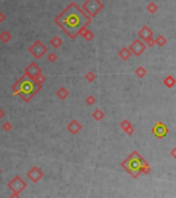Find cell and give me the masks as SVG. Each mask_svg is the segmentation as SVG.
Instances as JSON below:
<instances>
[{"mask_svg":"<svg viewBox=\"0 0 176 198\" xmlns=\"http://www.w3.org/2000/svg\"><path fill=\"white\" fill-rule=\"evenodd\" d=\"M135 74H136L138 77H145V74H146V69L144 68V67H142V66H139L138 68L135 70Z\"/></svg>","mask_w":176,"mask_h":198,"instance_id":"cell-20","label":"cell"},{"mask_svg":"<svg viewBox=\"0 0 176 198\" xmlns=\"http://www.w3.org/2000/svg\"><path fill=\"white\" fill-rule=\"evenodd\" d=\"M7 187L12 191V197H19L20 193L23 192L27 187V184L20 176H15L12 181L7 184Z\"/></svg>","mask_w":176,"mask_h":198,"instance_id":"cell-4","label":"cell"},{"mask_svg":"<svg viewBox=\"0 0 176 198\" xmlns=\"http://www.w3.org/2000/svg\"><path fill=\"white\" fill-rule=\"evenodd\" d=\"M103 6L104 5L99 0H87L82 4V10L90 17H95L103 9Z\"/></svg>","mask_w":176,"mask_h":198,"instance_id":"cell-5","label":"cell"},{"mask_svg":"<svg viewBox=\"0 0 176 198\" xmlns=\"http://www.w3.org/2000/svg\"><path fill=\"white\" fill-rule=\"evenodd\" d=\"M93 118H94L96 121H101V120L104 118V113H103L100 108H97L94 113H93Z\"/></svg>","mask_w":176,"mask_h":198,"instance_id":"cell-19","label":"cell"},{"mask_svg":"<svg viewBox=\"0 0 176 198\" xmlns=\"http://www.w3.org/2000/svg\"><path fill=\"white\" fill-rule=\"evenodd\" d=\"M145 43H146L149 46H152L154 45V43H156V39H154L152 37H151V38H148V39H147Z\"/></svg>","mask_w":176,"mask_h":198,"instance_id":"cell-30","label":"cell"},{"mask_svg":"<svg viewBox=\"0 0 176 198\" xmlns=\"http://www.w3.org/2000/svg\"><path fill=\"white\" fill-rule=\"evenodd\" d=\"M42 86L37 84L33 79L24 74L12 85V94L19 95L25 102H29L34 96L41 90Z\"/></svg>","mask_w":176,"mask_h":198,"instance_id":"cell-2","label":"cell"},{"mask_svg":"<svg viewBox=\"0 0 176 198\" xmlns=\"http://www.w3.org/2000/svg\"><path fill=\"white\" fill-rule=\"evenodd\" d=\"M131 55H132V52L130 51V49H128V48H123L120 52H118V56H120L123 60L129 59Z\"/></svg>","mask_w":176,"mask_h":198,"instance_id":"cell-13","label":"cell"},{"mask_svg":"<svg viewBox=\"0 0 176 198\" xmlns=\"http://www.w3.org/2000/svg\"><path fill=\"white\" fill-rule=\"evenodd\" d=\"M86 102L89 104V105H93V104L96 102V99H95V97L93 95H89L86 98Z\"/></svg>","mask_w":176,"mask_h":198,"instance_id":"cell-25","label":"cell"},{"mask_svg":"<svg viewBox=\"0 0 176 198\" xmlns=\"http://www.w3.org/2000/svg\"><path fill=\"white\" fill-rule=\"evenodd\" d=\"M41 71H42V69H41L40 67L35 63V62H32V63H30L27 67H26L25 74H27L29 77L34 80V77L37 74L41 73Z\"/></svg>","mask_w":176,"mask_h":198,"instance_id":"cell-10","label":"cell"},{"mask_svg":"<svg viewBox=\"0 0 176 198\" xmlns=\"http://www.w3.org/2000/svg\"><path fill=\"white\" fill-rule=\"evenodd\" d=\"M164 84L167 88H169V89H170V88H172L173 86L176 84V80L172 77V75H168L167 77H165Z\"/></svg>","mask_w":176,"mask_h":198,"instance_id":"cell-17","label":"cell"},{"mask_svg":"<svg viewBox=\"0 0 176 198\" xmlns=\"http://www.w3.org/2000/svg\"><path fill=\"white\" fill-rule=\"evenodd\" d=\"M124 131H125L126 133L129 135V136H131V135L134 133V131H135V129H134V127L131 125V126H129L128 128H127L126 130H124Z\"/></svg>","mask_w":176,"mask_h":198,"instance_id":"cell-29","label":"cell"},{"mask_svg":"<svg viewBox=\"0 0 176 198\" xmlns=\"http://www.w3.org/2000/svg\"><path fill=\"white\" fill-rule=\"evenodd\" d=\"M95 79H96V74H95L93 71H89V72H88V73L86 74V80H87L89 83L94 82Z\"/></svg>","mask_w":176,"mask_h":198,"instance_id":"cell-24","label":"cell"},{"mask_svg":"<svg viewBox=\"0 0 176 198\" xmlns=\"http://www.w3.org/2000/svg\"><path fill=\"white\" fill-rule=\"evenodd\" d=\"M1 172H2V170H1V168H0V173H1Z\"/></svg>","mask_w":176,"mask_h":198,"instance_id":"cell-34","label":"cell"},{"mask_svg":"<svg viewBox=\"0 0 176 198\" xmlns=\"http://www.w3.org/2000/svg\"><path fill=\"white\" fill-rule=\"evenodd\" d=\"M170 154H171V156H172L173 158L176 159V148H173V150L171 151V153H170Z\"/></svg>","mask_w":176,"mask_h":198,"instance_id":"cell-31","label":"cell"},{"mask_svg":"<svg viewBox=\"0 0 176 198\" xmlns=\"http://www.w3.org/2000/svg\"><path fill=\"white\" fill-rule=\"evenodd\" d=\"M152 35H154V32H152V31L149 29L147 26H143V27H142V29L138 32L139 38H140L141 40H143V41H146L148 38L152 37Z\"/></svg>","mask_w":176,"mask_h":198,"instance_id":"cell-12","label":"cell"},{"mask_svg":"<svg viewBox=\"0 0 176 198\" xmlns=\"http://www.w3.org/2000/svg\"><path fill=\"white\" fill-rule=\"evenodd\" d=\"M151 131L154 136L158 137V138H164L167 135L168 132H169V129H168V127L164 123L158 122V123L152 127Z\"/></svg>","mask_w":176,"mask_h":198,"instance_id":"cell-7","label":"cell"},{"mask_svg":"<svg viewBox=\"0 0 176 198\" xmlns=\"http://www.w3.org/2000/svg\"><path fill=\"white\" fill-rule=\"evenodd\" d=\"M131 125L132 124L130 123V121H128V120H124V121L121 123V129H123V130H126L129 126H131Z\"/></svg>","mask_w":176,"mask_h":198,"instance_id":"cell-27","label":"cell"},{"mask_svg":"<svg viewBox=\"0 0 176 198\" xmlns=\"http://www.w3.org/2000/svg\"><path fill=\"white\" fill-rule=\"evenodd\" d=\"M2 128H3L5 132H9L10 130L12 129V125L10 124L9 122H5V123L3 124V126H2Z\"/></svg>","mask_w":176,"mask_h":198,"instance_id":"cell-26","label":"cell"},{"mask_svg":"<svg viewBox=\"0 0 176 198\" xmlns=\"http://www.w3.org/2000/svg\"><path fill=\"white\" fill-rule=\"evenodd\" d=\"M4 20H5V15H4V14H2V12H0V23H2Z\"/></svg>","mask_w":176,"mask_h":198,"instance_id":"cell-32","label":"cell"},{"mask_svg":"<svg viewBox=\"0 0 176 198\" xmlns=\"http://www.w3.org/2000/svg\"><path fill=\"white\" fill-rule=\"evenodd\" d=\"M62 43H63V40H62V38L59 37V36H55V37H53L51 39V45L55 49H59L62 46Z\"/></svg>","mask_w":176,"mask_h":198,"instance_id":"cell-18","label":"cell"},{"mask_svg":"<svg viewBox=\"0 0 176 198\" xmlns=\"http://www.w3.org/2000/svg\"><path fill=\"white\" fill-rule=\"evenodd\" d=\"M3 117H4V111H2L1 108H0V119H1V118H3Z\"/></svg>","mask_w":176,"mask_h":198,"instance_id":"cell-33","label":"cell"},{"mask_svg":"<svg viewBox=\"0 0 176 198\" xmlns=\"http://www.w3.org/2000/svg\"><path fill=\"white\" fill-rule=\"evenodd\" d=\"M81 35L82 37H84L86 40H88V41L92 40L93 38H94V33H93L92 31H90L89 29H87V28H85V29L81 31Z\"/></svg>","mask_w":176,"mask_h":198,"instance_id":"cell-16","label":"cell"},{"mask_svg":"<svg viewBox=\"0 0 176 198\" xmlns=\"http://www.w3.org/2000/svg\"><path fill=\"white\" fill-rule=\"evenodd\" d=\"M166 43H167V39L163 35H159L156 39V43L159 46H164L165 45H166Z\"/></svg>","mask_w":176,"mask_h":198,"instance_id":"cell-22","label":"cell"},{"mask_svg":"<svg viewBox=\"0 0 176 198\" xmlns=\"http://www.w3.org/2000/svg\"><path fill=\"white\" fill-rule=\"evenodd\" d=\"M121 165L134 179L138 178L140 174H147L151 171V167L147 162L136 151L125 159Z\"/></svg>","mask_w":176,"mask_h":198,"instance_id":"cell-3","label":"cell"},{"mask_svg":"<svg viewBox=\"0 0 176 198\" xmlns=\"http://www.w3.org/2000/svg\"><path fill=\"white\" fill-rule=\"evenodd\" d=\"M130 51L132 52V54H134L135 56H140V55L145 51L146 46L142 43L141 39H136L135 41L132 43V45L129 46Z\"/></svg>","mask_w":176,"mask_h":198,"instance_id":"cell-8","label":"cell"},{"mask_svg":"<svg viewBox=\"0 0 176 198\" xmlns=\"http://www.w3.org/2000/svg\"><path fill=\"white\" fill-rule=\"evenodd\" d=\"M29 52L36 59H40L41 57H43V55L48 52V49H46V46L43 45L40 40H36L29 48Z\"/></svg>","mask_w":176,"mask_h":198,"instance_id":"cell-6","label":"cell"},{"mask_svg":"<svg viewBox=\"0 0 176 198\" xmlns=\"http://www.w3.org/2000/svg\"><path fill=\"white\" fill-rule=\"evenodd\" d=\"M81 128H82L81 124L79 122H77L76 120H72L70 123L67 125V129L72 134H77L81 130Z\"/></svg>","mask_w":176,"mask_h":198,"instance_id":"cell-11","label":"cell"},{"mask_svg":"<svg viewBox=\"0 0 176 198\" xmlns=\"http://www.w3.org/2000/svg\"><path fill=\"white\" fill-rule=\"evenodd\" d=\"M12 34L8 32V31H2L1 33H0V40L2 41V43H9L10 40H12Z\"/></svg>","mask_w":176,"mask_h":198,"instance_id":"cell-15","label":"cell"},{"mask_svg":"<svg viewBox=\"0 0 176 198\" xmlns=\"http://www.w3.org/2000/svg\"><path fill=\"white\" fill-rule=\"evenodd\" d=\"M55 23L69 37L75 38L91 23V17L76 3L71 2L56 18Z\"/></svg>","mask_w":176,"mask_h":198,"instance_id":"cell-1","label":"cell"},{"mask_svg":"<svg viewBox=\"0 0 176 198\" xmlns=\"http://www.w3.org/2000/svg\"><path fill=\"white\" fill-rule=\"evenodd\" d=\"M146 9H147V12H151V14H154L158 10V5L154 3V2H151V3L146 6Z\"/></svg>","mask_w":176,"mask_h":198,"instance_id":"cell-21","label":"cell"},{"mask_svg":"<svg viewBox=\"0 0 176 198\" xmlns=\"http://www.w3.org/2000/svg\"><path fill=\"white\" fill-rule=\"evenodd\" d=\"M27 176L29 178L30 181H32L33 183H38V181H40L43 176V172L41 169H39L37 166H34L28 171Z\"/></svg>","mask_w":176,"mask_h":198,"instance_id":"cell-9","label":"cell"},{"mask_svg":"<svg viewBox=\"0 0 176 198\" xmlns=\"http://www.w3.org/2000/svg\"><path fill=\"white\" fill-rule=\"evenodd\" d=\"M48 61H50V62L54 63V62H56V60L58 59V57H57V55L55 53H51V54H48Z\"/></svg>","mask_w":176,"mask_h":198,"instance_id":"cell-28","label":"cell"},{"mask_svg":"<svg viewBox=\"0 0 176 198\" xmlns=\"http://www.w3.org/2000/svg\"><path fill=\"white\" fill-rule=\"evenodd\" d=\"M45 80H46V77H45V75H43L42 73H39V74H37L36 77H34V80L37 84H39V85H41V84H43V83L45 82Z\"/></svg>","mask_w":176,"mask_h":198,"instance_id":"cell-23","label":"cell"},{"mask_svg":"<svg viewBox=\"0 0 176 198\" xmlns=\"http://www.w3.org/2000/svg\"><path fill=\"white\" fill-rule=\"evenodd\" d=\"M68 95H69L68 90H67L66 88H64V87H61L60 89L57 91V96H58V97L60 98L61 100H64V99H66L67 97H68Z\"/></svg>","mask_w":176,"mask_h":198,"instance_id":"cell-14","label":"cell"}]
</instances>
